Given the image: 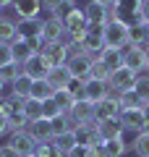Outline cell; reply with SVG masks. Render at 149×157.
Wrapping results in <instances>:
<instances>
[{"mask_svg": "<svg viewBox=\"0 0 149 157\" xmlns=\"http://www.w3.org/2000/svg\"><path fill=\"white\" fill-rule=\"evenodd\" d=\"M24 73H26L32 81H39V78H47L50 76V71H52V66H50L47 60H44V55L42 52H37V55H32L26 63H24Z\"/></svg>", "mask_w": 149, "mask_h": 157, "instance_id": "277c9868", "label": "cell"}, {"mask_svg": "<svg viewBox=\"0 0 149 157\" xmlns=\"http://www.w3.org/2000/svg\"><path fill=\"white\" fill-rule=\"evenodd\" d=\"M118 115H120V102H118V97H113V94L94 105V123L107 121V118H118Z\"/></svg>", "mask_w": 149, "mask_h": 157, "instance_id": "30bf717a", "label": "cell"}, {"mask_svg": "<svg viewBox=\"0 0 149 157\" xmlns=\"http://www.w3.org/2000/svg\"><path fill=\"white\" fill-rule=\"evenodd\" d=\"M86 152H89V147H81V144H78V147H73L66 157H86Z\"/></svg>", "mask_w": 149, "mask_h": 157, "instance_id": "7bdbcfd3", "label": "cell"}, {"mask_svg": "<svg viewBox=\"0 0 149 157\" xmlns=\"http://www.w3.org/2000/svg\"><path fill=\"white\" fill-rule=\"evenodd\" d=\"M105 97H110V84L107 81H99V78H86V100L97 105Z\"/></svg>", "mask_w": 149, "mask_h": 157, "instance_id": "9a60e30c", "label": "cell"}, {"mask_svg": "<svg viewBox=\"0 0 149 157\" xmlns=\"http://www.w3.org/2000/svg\"><path fill=\"white\" fill-rule=\"evenodd\" d=\"M18 32H16V21L8 16H0V42H16Z\"/></svg>", "mask_w": 149, "mask_h": 157, "instance_id": "d4e9b609", "label": "cell"}, {"mask_svg": "<svg viewBox=\"0 0 149 157\" xmlns=\"http://www.w3.org/2000/svg\"><path fill=\"white\" fill-rule=\"evenodd\" d=\"M97 58L94 55H86V52H76V55L68 58V71H71L73 78H81V81H86V78H92V66Z\"/></svg>", "mask_w": 149, "mask_h": 157, "instance_id": "7a4b0ae2", "label": "cell"}, {"mask_svg": "<svg viewBox=\"0 0 149 157\" xmlns=\"http://www.w3.org/2000/svg\"><path fill=\"white\" fill-rule=\"evenodd\" d=\"M13 11H16L18 21H32L42 13V0H13Z\"/></svg>", "mask_w": 149, "mask_h": 157, "instance_id": "7c38bea8", "label": "cell"}, {"mask_svg": "<svg viewBox=\"0 0 149 157\" xmlns=\"http://www.w3.org/2000/svg\"><path fill=\"white\" fill-rule=\"evenodd\" d=\"M92 78H99V81H110V71H107L105 66L99 60H94V66H92Z\"/></svg>", "mask_w": 149, "mask_h": 157, "instance_id": "f35d334b", "label": "cell"}, {"mask_svg": "<svg viewBox=\"0 0 149 157\" xmlns=\"http://www.w3.org/2000/svg\"><path fill=\"white\" fill-rule=\"evenodd\" d=\"M42 39H44V45H50V42H66V24H63L58 16L44 18V24H42Z\"/></svg>", "mask_w": 149, "mask_h": 157, "instance_id": "8992f818", "label": "cell"}, {"mask_svg": "<svg viewBox=\"0 0 149 157\" xmlns=\"http://www.w3.org/2000/svg\"><path fill=\"white\" fill-rule=\"evenodd\" d=\"M144 52H147V73H149V47H144Z\"/></svg>", "mask_w": 149, "mask_h": 157, "instance_id": "681fc988", "label": "cell"}, {"mask_svg": "<svg viewBox=\"0 0 149 157\" xmlns=\"http://www.w3.org/2000/svg\"><path fill=\"white\" fill-rule=\"evenodd\" d=\"M13 63V45L11 42H0V66Z\"/></svg>", "mask_w": 149, "mask_h": 157, "instance_id": "74e56055", "label": "cell"}, {"mask_svg": "<svg viewBox=\"0 0 149 157\" xmlns=\"http://www.w3.org/2000/svg\"><path fill=\"white\" fill-rule=\"evenodd\" d=\"M73 136H76V144H81V147L102 144V136H99V131H97L94 123H76L73 126Z\"/></svg>", "mask_w": 149, "mask_h": 157, "instance_id": "52a82bcc", "label": "cell"}, {"mask_svg": "<svg viewBox=\"0 0 149 157\" xmlns=\"http://www.w3.org/2000/svg\"><path fill=\"white\" fill-rule=\"evenodd\" d=\"M99 147H102V155H105V157H123V155L128 152V147H126V141H123V136L105 139Z\"/></svg>", "mask_w": 149, "mask_h": 157, "instance_id": "44dd1931", "label": "cell"}, {"mask_svg": "<svg viewBox=\"0 0 149 157\" xmlns=\"http://www.w3.org/2000/svg\"><path fill=\"white\" fill-rule=\"evenodd\" d=\"M26 131L34 136V141H37V144H44V141H52V139H55V131H52V121H50V118L32 121Z\"/></svg>", "mask_w": 149, "mask_h": 157, "instance_id": "8fae6325", "label": "cell"}, {"mask_svg": "<svg viewBox=\"0 0 149 157\" xmlns=\"http://www.w3.org/2000/svg\"><path fill=\"white\" fill-rule=\"evenodd\" d=\"M71 121H73V126L76 123H94V102H89V100H76V105L71 107Z\"/></svg>", "mask_w": 149, "mask_h": 157, "instance_id": "4fadbf2b", "label": "cell"}, {"mask_svg": "<svg viewBox=\"0 0 149 157\" xmlns=\"http://www.w3.org/2000/svg\"><path fill=\"white\" fill-rule=\"evenodd\" d=\"M131 149L136 152L139 157H149V131H141V134H136V139L131 141Z\"/></svg>", "mask_w": 149, "mask_h": 157, "instance_id": "4dcf8cb0", "label": "cell"}, {"mask_svg": "<svg viewBox=\"0 0 149 157\" xmlns=\"http://www.w3.org/2000/svg\"><path fill=\"white\" fill-rule=\"evenodd\" d=\"M37 157H66L60 149H58L52 141H44V144H37V152H34Z\"/></svg>", "mask_w": 149, "mask_h": 157, "instance_id": "d590c367", "label": "cell"}, {"mask_svg": "<svg viewBox=\"0 0 149 157\" xmlns=\"http://www.w3.org/2000/svg\"><path fill=\"white\" fill-rule=\"evenodd\" d=\"M6 134H11V131H8V118L0 115V136H6Z\"/></svg>", "mask_w": 149, "mask_h": 157, "instance_id": "f6af8a7d", "label": "cell"}, {"mask_svg": "<svg viewBox=\"0 0 149 157\" xmlns=\"http://www.w3.org/2000/svg\"><path fill=\"white\" fill-rule=\"evenodd\" d=\"M29 97L44 102V100H50V97H55V86L50 84V78H39V81L32 84V94H29Z\"/></svg>", "mask_w": 149, "mask_h": 157, "instance_id": "603a6c76", "label": "cell"}, {"mask_svg": "<svg viewBox=\"0 0 149 157\" xmlns=\"http://www.w3.org/2000/svg\"><path fill=\"white\" fill-rule=\"evenodd\" d=\"M3 105H6V97L0 94V115H3Z\"/></svg>", "mask_w": 149, "mask_h": 157, "instance_id": "c3c4849f", "label": "cell"}, {"mask_svg": "<svg viewBox=\"0 0 149 157\" xmlns=\"http://www.w3.org/2000/svg\"><path fill=\"white\" fill-rule=\"evenodd\" d=\"M32 55H37L34 45L29 42V39H21V37H16V42H13V60H16L18 66H24V63H26Z\"/></svg>", "mask_w": 149, "mask_h": 157, "instance_id": "ffe728a7", "label": "cell"}, {"mask_svg": "<svg viewBox=\"0 0 149 157\" xmlns=\"http://www.w3.org/2000/svg\"><path fill=\"white\" fill-rule=\"evenodd\" d=\"M21 113H24V115L29 118V123H32V121H39V118H44L42 102H39V100H32V97L21 102Z\"/></svg>", "mask_w": 149, "mask_h": 157, "instance_id": "484cf974", "label": "cell"}, {"mask_svg": "<svg viewBox=\"0 0 149 157\" xmlns=\"http://www.w3.org/2000/svg\"><path fill=\"white\" fill-rule=\"evenodd\" d=\"M26 128H29V118L24 115L21 110L13 113V115L8 118V131H11V134H13V131H26Z\"/></svg>", "mask_w": 149, "mask_h": 157, "instance_id": "e575fe53", "label": "cell"}, {"mask_svg": "<svg viewBox=\"0 0 149 157\" xmlns=\"http://www.w3.org/2000/svg\"><path fill=\"white\" fill-rule=\"evenodd\" d=\"M42 110H44V118H55V115H60V110H58V105H55V100H52V97L42 102Z\"/></svg>", "mask_w": 149, "mask_h": 157, "instance_id": "ab89813d", "label": "cell"}, {"mask_svg": "<svg viewBox=\"0 0 149 157\" xmlns=\"http://www.w3.org/2000/svg\"><path fill=\"white\" fill-rule=\"evenodd\" d=\"M50 121H52V131H55V136L73 131V121H71V115H68V113H60V115L50 118Z\"/></svg>", "mask_w": 149, "mask_h": 157, "instance_id": "f1b7e54d", "label": "cell"}, {"mask_svg": "<svg viewBox=\"0 0 149 157\" xmlns=\"http://www.w3.org/2000/svg\"><path fill=\"white\" fill-rule=\"evenodd\" d=\"M118 102H120V113L123 110H136V107H141V97L136 94V92H123L120 97H118Z\"/></svg>", "mask_w": 149, "mask_h": 157, "instance_id": "1f68e13d", "label": "cell"}, {"mask_svg": "<svg viewBox=\"0 0 149 157\" xmlns=\"http://www.w3.org/2000/svg\"><path fill=\"white\" fill-rule=\"evenodd\" d=\"M8 144H11L21 157H29V155L37 152V141H34V136L29 134V131H13L11 139H8Z\"/></svg>", "mask_w": 149, "mask_h": 157, "instance_id": "ba28073f", "label": "cell"}, {"mask_svg": "<svg viewBox=\"0 0 149 157\" xmlns=\"http://www.w3.org/2000/svg\"><path fill=\"white\" fill-rule=\"evenodd\" d=\"M42 24L39 18H32V21H16V32L21 39H42Z\"/></svg>", "mask_w": 149, "mask_h": 157, "instance_id": "ac0fdd59", "label": "cell"}, {"mask_svg": "<svg viewBox=\"0 0 149 157\" xmlns=\"http://www.w3.org/2000/svg\"><path fill=\"white\" fill-rule=\"evenodd\" d=\"M136 76L139 73H133L131 68H118V71H113L110 73V89L113 92H118V94H123V92H133V84H136Z\"/></svg>", "mask_w": 149, "mask_h": 157, "instance_id": "3957f363", "label": "cell"}, {"mask_svg": "<svg viewBox=\"0 0 149 157\" xmlns=\"http://www.w3.org/2000/svg\"><path fill=\"white\" fill-rule=\"evenodd\" d=\"M97 126V131H99V136H102V141L105 139H115V136H123V121H120V115L118 118H107V121H99V123H94Z\"/></svg>", "mask_w": 149, "mask_h": 157, "instance_id": "2e32d148", "label": "cell"}, {"mask_svg": "<svg viewBox=\"0 0 149 157\" xmlns=\"http://www.w3.org/2000/svg\"><path fill=\"white\" fill-rule=\"evenodd\" d=\"M52 144H55L63 155H68L73 147H78V144H76V136H73V131H68V134H58L55 139H52Z\"/></svg>", "mask_w": 149, "mask_h": 157, "instance_id": "f546056e", "label": "cell"}, {"mask_svg": "<svg viewBox=\"0 0 149 157\" xmlns=\"http://www.w3.org/2000/svg\"><path fill=\"white\" fill-rule=\"evenodd\" d=\"M84 16H86V26L89 24H102L105 26L110 21V8L99 6V3H89V6H84Z\"/></svg>", "mask_w": 149, "mask_h": 157, "instance_id": "e0dca14e", "label": "cell"}, {"mask_svg": "<svg viewBox=\"0 0 149 157\" xmlns=\"http://www.w3.org/2000/svg\"><path fill=\"white\" fill-rule=\"evenodd\" d=\"M128 47H144V24L128 26Z\"/></svg>", "mask_w": 149, "mask_h": 157, "instance_id": "836d02e7", "label": "cell"}, {"mask_svg": "<svg viewBox=\"0 0 149 157\" xmlns=\"http://www.w3.org/2000/svg\"><path fill=\"white\" fill-rule=\"evenodd\" d=\"M42 55H44V60H47L52 68H58V66H66V63H68L71 52H68L66 42H50V45L42 47Z\"/></svg>", "mask_w": 149, "mask_h": 157, "instance_id": "5b68a950", "label": "cell"}, {"mask_svg": "<svg viewBox=\"0 0 149 157\" xmlns=\"http://www.w3.org/2000/svg\"><path fill=\"white\" fill-rule=\"evenodd\" d=\"M0 16H3V6H0Z\"/></svg>", "mask_w": 149, "mask_h": 157, "instance_id": "816d5d0a", "label": "cell"}, {"mask_svg": "<svg viewBox=\"0 0 149 157\" xmlns=\"http://www.w3.org/2000/svg\"><path fill=\"white\" fill-rule=\"evenodd\" d=\"M141 21L149 24V0H144V3H141Z\"/></svg>", "mask_w": 149, "mask_h": 157, "instance_id": "ee69618b", "label": "cell"}, {"mask_svg": "<svg viewBox=\"0 0 149 157\" xmlns=\"http://www.w3.org/2000/svg\"><path fill=\"white\" fill-rule=\"evenodd\" d=\"M63 3H66V0H42V11H50V16H52Z\"/></svg>", "mask_w": 149, "mask_h": 157, "instance_id": "60d3db41", "label": "cell"}, {"mask_svg": "<svg viewBox=\"0 0 149 157\" xmlns=\"http://www.w3.org/2000/svg\"><path fill=\"white\" fill-rule=\"evenodd\" d=\"M133 92L141 97V102H149V73H139L136 76V84H133Z\"/></svg>", "mask_w": 149, "mask_h": 157, "instance_id": "d6a6232c", "label": "cell"}, {"mask_svg": "<svg viewBox=\"0 0 149 157\" xmlns=\"http://www.w3.org/2000/svg\"><path fill=\"white\" fill-rule=\"evenodd\" d=\"M97 60L113 73V71H118V68H123V50H115V47H105V50L99 52Z\"/></svg>", "mask_w": 149, "mask_h": 157, "instance_id": "d6986e66", "label": "cell"}, {"mask_svg": "<svg viewBox=\"0 0 149 157\" xmlns=\"http://www.w3.org/2000/svg\"><path fill=\"white\" fill-rule=\"evenodd\" d=\"M68 92L73 94V100H86V81H81V78H73L71 84H68Z\"/></svg>", "mask_w": 149, "mask_h": 157, "instance_id": "8d00e7d4", "label": "cell"}, {"mask_svg": "<svg viewBox=\"0 0 149 157\" xmlns=\"http://www.w3.org/2000/svg\"><path fill=\"white\" fill-rule=\"evenodd\" d=\"M0 6H3V8H11V6H13V0H0Z\"/></svg>", "mask_w": 149, "mask_h": 157, "instance_id": "7dc6e473", "label": "cell"}, {"mask_svg": "<svg viewBox=\"0 0 149 157\" xmlns=\"http://www.w3.org/2000/svg\"><path fill=\"white\" fill-rule=\"evenodd\" d=\"M47 78H50V84L55 86V89H68V84L73 81V76H71V71H68V66H58V68H52Z\"/></svg>", "mask_w": 149, "mask_h": 157, "instance_id": "7402d4cb", "label": "cell"}, {"mask_svg": "<svg viewBox=\"0 0 149 157\" xmlns=\"http://www.w3.org/2000/svg\"><path fill=\"white\" fill-rule=\"evenodd\" d=\"M0 157H21L11 144H0Z\"/></svg>", "mask_w": 149, "mask_h": 157, "instance_id": "b9f144b4", "label": "cell"}, {"mask_svg": "<svg viewBox=\"0 0 149 157\" xmlns=\"http://www.w3.org/2000/svg\"><path fill=\"white\" fill-rule=\"evenodd\" d=\"M102 39H105V47H115V50H126L128 47V26L118 18H110L105 24V32H102Z\"/></svg>", "mask_w": 149, "mask_h": 157, "instance_id": "6da1fadb", "label": "cell"}, {"mask_svg": "<svg viewBox=\"0 0 149 157\" xmlns=\"http://www.w3.org/2000/svg\"><path fill=\"white\" fill-rule=\"evenodd\" d=\"M24 73V68L18 66L16 60L13 63H8V66H0V78H3V84H13L18 76Z\"/></svg>", "mask_w": 149, "mask_h": 157, "instance_id": "83f0119b", "label": "cell"}, {"mask_svg": "<svg viewBox=\"0 0 149 157\" xmlns=\"http://www.w3.org/2000/svg\"><path fill=\"white\" fill-rule=\"evenodd\" d=\"M32 78L26 76V73H21V76L16 78L11 84V97H16V100H29V94H32Z\"/></svg>", "mask_w": 149, "mask_h": 157, "instance_id": "cb8c5ba5", "label": "cell"}, {"mask_svg": "<svg viewBox=\"0 0 149 157\" xmlns=\"http://www.w3.org/2000/svg\"><path fill=\"white\" fill-rule=\"evenodd\" d=\"M55 105H58V110L60 113H71V107L76 105V100H73V94L68 89H55Z\"/></svg>", "mask_w": 149, "mask_h": 157, "instance_id": "4316f807", "label": "cell"}, {"mask_svg": "<svg viewBox=\"0 0 149 157\" xmlns=\"http://www.w3.org/2000/svg\"><path fill=\"white\" fill-rule=\"evenodd\" d=\"M29 157H37V155H29Z\"/></svg>", "mask_w": 149, "mask_h": 157, "instance_id": "f5cc1de1", "label": "cell"}, {"mask_svg": "<svg viewBox=\"0 0 149 157\" xmlns=\"http://www.w3.org/2000/svg\"><path fill=\"white\" fill-rule=\"evenodd\" d=\"M3 89H6V84H3V78H0V94H3Z\"/></svg>", "mask_w": 149, "mask_h": 157, "instance_id": "f907efd6", "label": "cell"}, {"mask_svg": "<svg viewBox=\"0 0 149 157\" xmlns=\"http://www.w3.org/2000/svg\"><path fill=\"white\" fill-rule=\"evenodd\" d=\"M123 66L131 68L133 73H144L147 71V52H144V47H126L123 50Z\"/></svg>", "mask_w": 149, "mask_h": 157, "instance_id": "9c48e42d", "label": "cell"}, {"mask_svg": "<svg viewBox=\"0 0 149 157\" xmlns=\"http://www.w3.org/2000/svg\"><path fill=\"white\" fill-rule=\"evenodd\" d=\"M120 121H123V128L126 131H147V121H144V113L141 107H136V110H123L120 113Z\"/></svg>", "mask_w": 149, "mask_h": 157, "instance_id": "5bb4252c", "label": "cell"}, {"mask_svg": "<svg viewBox=\"0 0 149 157\" xmlns=\"http://www.w3.org/2000/svg\"><path fill=\"white\" fill-rule=\"evenodd\" d=\"M141 113H144V121H147V131H149V102L141 105Z\"/></svg>", "mask_w": 149, "mask_h": 157, "instance_id": "bcb514c9", "label": "cell"}]
</instances>
